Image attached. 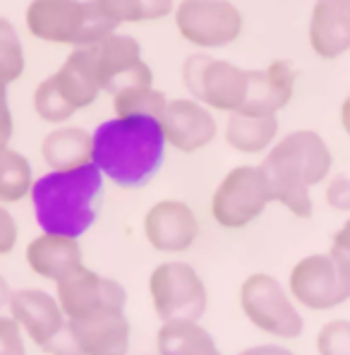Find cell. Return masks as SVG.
<instances>
[{"mask_svg":"<svg viewBox=\"0 0 350 355\" xmlns=\"http://www.w3.org/2000/svg\"><path fill=\"white\" fill-rule=\"evenodd\" d=\"M166 147L159 118L116 116L91 132V164L120 187H142L161 171Z\"/></svg>","mask_w":350,"mask_h":355,"instance_id":"obj_1","label":"cell"},{"mask_svg":"<svg viewBox=\"0 0 350 355\" xmlns=\"http://www.w3.org/2000/svg\"><path fill=\"white\" fill-rule=\"evenodd\" d=\"M331 166V149L320 132L292 130L266 151L262 168L276 205L286 207L297 218H310L315 211L310 190L326 180Z\"/></svg>","mask_w":350,"mask_h":355,"instance_id":"obj_2","label":"cell"},{"mask_svg":"<svg viewBox=\"0 0 350 355\" xmlns=\"http://www.w3.org/2000/svg\"><path fill=\"white\" fill-rule=\"evenodd\" d=\"M103 180L94 164L36 178L29 200L41 231L80 240L98 216Z\"/></svg>","mask_w":350,"mask_h":355,"instance_id":"obj_3","label":"cell"},{"mask_svg":"<svg viewBox=\"0 0 350 355\" xmlns=\"http://www.w3.org/2000/svg\"><path fill=\"white\" fill-rule=\"evenodd\" d=\"M27 27L36 39L77 49L101 44L116 31L94 0H34L27 10Z\"/></svg>","mask_w":350,"mask_h":355,"instance_id":"obj_4","label":"cell"},{"mask_svg":"<svg viewBox=\"0 0 350 355\" xmlns=\"http://www.w3.org/2000/svg\"><path fill=\"white\" fill-rule=\"evenodd\" d=\"M238 302L245 320L266 336L292 341L305 331V320L297 310V302L276 276L264 271L250 274L240 284Z\"/></svg>","mask_w":350,"mask_h":355,"instance_id":"obj_5","label":"cell"},{"mask_svg":"<svg viewBox=\"0 0 350 355\" xmlns=\"http://www.w3.org/2000/svg\"><path fill=\"white\" fill-rule=\"evenodd\" d=\"M288 291L297 307L329 312L350 300V257L338 250L307 254L292 264Z\"/></svg>","mask_w":350,"mask_h":355,"instance_id":"obj_6","label":"cell"},{"mask_svg":"<svg viewBox=\"0 0 350 355\" xmlns=\"http://www.w3.org/2000/svg\"><path fill=\"white\" fill-rule=\"evenodd\" d=\"M274 202L262 166H235L211 195V218L226 231H243Z\"/></svg>","mask_w":350,"mask_h":355,"instance_id":"obj_7","label":"cell"},{"mask_svg":"<svg viewBox=\"0 0 350 355\" xmlns=\"http://www.w3.org/2000/svg\"><path fill=\"white\" fill-rule=\"evenodd\" d=\"M149 297L161 322H180L200 317L209 307L207 284L200 271L180 259H166L149 274Z\"/></svg>","mask_w":350,"mask_h":355,"instance_id":"obj_8","label":"cell"},{"mask_svg":"<svg viewBox=\"0 0 350 355\" xmlns=\"http://www.w3.org/2000/svg\"><path fill=\"white\" fill-rule=\"evenodd\" d=\"M8 315L22 327L27 341L51 355H72L67 317L55 293L44 288H17L8 300Z\"/></svg>","mask_w":350,"mask_h":355,"instance_id":"obj_9","label":"cell"},{"mask_svg":"<svg viewBox=\"0 0 350 355\" xmlns=\"http://www.w3.org/2000/svg\"><path fill=\"white\" fill-rule=\"evenodd\" d=\"M250 70H240L238 65L226 60L192 55L182 65V85L192 94V98L204 103L213 111L238 113L247 98Z\"/></svg>","mask_w":350,"mask_h":355,"instance_id":"obj_10","label":"cell"},{"mask_svg":"<svg viewBox=\"0 0 350 355\" xmlns=\"http://www.w3.org/2000/svg\"><path fill=\"white\" fill-rule=\"evenodd\" d=\"M182 39L202 49H218L240 36L243 17L228 0H182L175 12Z\"/></svg>","mask_w":350,"mask_h":355,"instance_id":"obj_11","label":"cell"},{"mask_svg":"<svg viewBox=\"0 0 350 355\" xmlns=\"http://www.w3.org/2000/svg\"><path fill=\"white\" fill-rule=\"evenodd\" d=\"M55 297H58L67 322L106 310H125V302H128V293L120 281L87 269V266L70 279L60 281L55 286Z\"/></svg>","mask_w":350,"mask_h":355,"instance_id":"obj_12","label":"cell"},{"mask_svg":"<svg viewBox=\"0 0 350 355\" xmlns=\"http://www.w3.org/2000/svg\"><path fill=\"white\" fill-rule=\"evenodd\" d=\"M144 240L161 254H182L202 233L195 209L180 200H161L146 209L142 218Z\"/></svg>","mask_w":350,"mask_h":355,"instance_id":"obj_13","label":"cell"},{"mask_svg":"<svg viewBox=\"0 0 350 355\" xmlns=\"http://www.w3.org/2000/svg\"><path fill=\"white\" fill-rule=\"evenodd\" d=\"M96 70L101 89L111 94L154 85L151 67L142 60V49L132 36L111 34L96 44Z\"/></svg>","mask_w":350,"mask_h":355,"instance_id":"obj_14","label":"cell"},{"mask_svg":"<svg viewBox=\"0 0 350 355\" xmlns=\"http://www.w3.org/2000/svg\"><path fill=\"white\" fill-rule=\"evenodd\" d=\"M72 355H128L132 327L125 310H106L67 322Z\"/></svg>","mask_w":350,"mask_h":355,"instance_id":"obj_15","label":"cell"},{"mask_svg":"<svg viewBox=\"0 0 350 355\" xmlns=\"http://www.w3.org/2000/svg\"><path fill=\"white\" fill-rule=\"evenodd\" d=\"M161 120L166 142L182 154H195L213 142L218 132L216 118L211 116V108L195 98H175L168 101Z\"/></svg>","mask_w":350,"mask_h":355,"instance_id":"obj_16","label":"cell"},{"mask_svg":"<svg viewBox=\"0 0 350 355\" xmlns=\"http://www.w3.org/2000/svg\"><path fill=\"white\" fill-rule=\"evenodd\" d=\"M24 262L44 281H53L55 286L60 281L75 276L80 269H85V252L77 238L55 236V233H44L34 236L24 248Z\"/></svg>","mask_w":350,"mask_h":355,"instance_id":"obj_17","label":"cell"},{"mask_svg":"<svg viewBox=\"0 0 350 355\" xmlns=\"http://www.w3.org/2000/svg\"><path fill=\"white\" fill-rule=\"evenodd\" d=\"M297 70L288 60H274L266 70H250L247 98L240 113L250 116H276L286 108L295 92Z\"/></svg>","mask_w":350,"mask_h":355,"instance_id":"obj_18","label":"cell"},{"mask_svg":"<svg viewBox=\"0 0 350 355\" xmlns=\"http://www.w3.org/2000/svg\"><path fill=\"white\" fill-rule=\"evenodd\" d=\"M310 46L322 60L350 51V0H317L310 17Z\"/></svg>","mask_w":350,"mask_h":355,"instance_id":"obj_19","label":"cell"},{"mask_svg":"<svg viewBox=\"0 0 350 355\" xmlns=\"http://www.w3.org/2000/svg\"><path fill=\"white\" fill-rule=\"evenodd\" d=\"M51 77H53L62 98L75 111L91 106L96 101L98 92H101V82H98L96 70V46L75 49L60 65V70Z\"/></svg>","mask_w":350,"mask_h":355,"instance_id":"obj_20","label":"cell"},{"mask_svg":"<svg viewBox=\"0 0 350 355\" xmlns=\"http://www.w3.org/2000/svg\"><path fill=\"white\" fill-rule=\"evenodd\" d=\"M41 156L51 171H70L91 164V132L85 128H58L41 142Z\"/></svg>","mask_w":350,"mask_h":355,"instance_id":"obj_21","label":"cell"},{"mask_svg":"<svg viewBox=\"0 0 350 355\" xmlns=\"http://www.w3.org/2000/svg\"><path fill=\"white\" fill-rule=\"evenodd\" d=\"M159 355H223L216 338L200 322H164L156 334Z\"/></svg>","mask_w":350,"mask_h":355,"instance_id":"obj_22","label":"cell"},{"mask_svg":"<svg viewBox=\"0 0 350 355\" xmlns=\"http://www.w3.org/2000/svg\"><path fill=\"white\" fill-rule=\"evenodd\" d=\"M226 142L240 154H262L276 144L279 118L276 116H250L231 113L226 123Z\"/></svg>","mask_w":350,"mask_h":355,"instance_id":"obj_23","label":"cell"},{"mask_svg":"<svg viewBox=\"0 0 350 355\" xmlns=\"http://www.w3.org/2000/svg\"><path fill=\"white\" fill-rule=\"evenodd\" d=\"M36 178L31 164L17 149L0 147V205H17L31 195Z\"/></svg>","mask_w":350,"mask_h":355,"instance_id":"obj_24","label":"cell"},{"mask_svg":"<svg viewBox=\"0 0 350 355\" xmlns=\"http://www.w3.org/2000/svg\"><path fill=\"white\" fill-rule=\"evenodd\" d=\"M108 22H144V19H161L170 12L173 0H94Z\"/></svg>","mask_w":350,"mask_h":355,"instance_id":"obj_25","label":"cell"},{"mask_svg":"<svg viewBox=\"0 0 350 355\" xmlns=\"http://www.w3.org/2000/svg\"><path fill=\"white\" fill-rule=\"evenodd\" d=\"M168 106V98L164 92L151 87H132L113 94V108L116 116H151L161 118Z\"/></svg>","mask_w":350,"mask_h":355,"instance_id":"obj_26","label":"cell"},{"mask_svg":"<svg viewBox=\"0 0 350 355\" xmlns=\"http://www.w3.org/2000/svg\"><path fill=\"white\" fill-rule=\"evenodd\" d=\"M24 72V53L19 36L8 19L0 17V85L17 82Z\"/></svg>","mask_w":350,"mask_h":355,"instance_id":"obj_27","label":"cell"},{"mask_svg":"<svg viewBox=\"0 0 350 355\" xmlns=\"http://www.w3.org/2000/svg\"><path fill=\"white\" fill-rule=\"evenodd\" d=\"M34 111H36V116H39L41 120H46V123H53V125L65 123V120H70L77 113L75 108H72L70 103L62 98V94L58 92V87H55L53 77H46V80L36 87V92H34Z\"/></svg>","mask_w":350,"mask_h":355,"instance_id":"obj_28","label":"cell"},{"mask_svg":"<svg viewBox=\"0 0 350 355\" xmlns=\"http://www.w3.org/2000/svg\"><path fill=\"white\" fill-rule=\"evenodd\" d=\"M317 355H350V320H331L317 334Z\"/></svg>","mask_w":350,"mask_h":355,"instance_id":"obj_29","label":"cell"},{"mask_svg":"<svg viewBox=\"0 0 350 355\" xmlns=\"http://www.w3.org/2000/svg\"><path fill=\"white\" fill-rule=\"evenodd\" d=\"M0 355H27V336L10 315H0Z\"/></svg>","mask_w":350,"mask_h":355,"instance_id":"obj_30","label":"cell"},{"mask_svg":"<svg viewBox=\"0 0 350 355\" xmlns=\"http://www.w3.org/2000/svg\"><path fill=\"white\" fill-rule=\"evenodd\" d=\"M324 200L333 211L350 214V178L333 175L324 187Z\"/></svg>","mask_w":350,"mask_h":355,"instance_id":"obj_31","label":"cell"},{"mask_svg":"<svg viewBox=\"0 0 350 355\" xmlns=\"http://www.w3.org/2000/svg\"><path fill=\"white\" fill-rule=\"evenodd\" d=\"M19 240V226L17 218L12 216L5 205H0V257H8V254L15 252Z\"/></svg>","mask_w":350,"mask_h":355,"instance_id":"obj_32","label":"cell"},{"mask_svg":"<svg viewBox=\"0 0 350 355\" xmlns=\"http://www.w3.org/2000/svg\"><path fill=\"white\" fill-rule=\"evenodd\" d=\"M12 113H10V103H8V87L0 85V147H8L10 137H12Z\"/></svg>","mask_w":350,"mask_h":355,"instance_id":"obj_33","label":"cell"},{"mask_svg":"<svg viewBox=\"0 0 350 355\" xmlns=\"http://www.w3.org/2000/svg\"><path fill=\"white\" fill-rule=\"evenodd\" d=\"M238 355H295L290 348L286 346H276V343H262V346H250L245 351H240Z\"/></svg>","mask_w":350,"mask_h":355,"instance_id":"obj_34","label":"cell"},{"mask_svg":"<svg viewBox=\"0 0 350 355\" xmlns=\"http://www.w3.org/2000/svg\"><path fill=\"white\" fill-rule=\"evenodd\" d=\"M333 250H338V252H343L350 257V216H348V221L336 231V236H333Z\"/></svg>","mask_w":350,"mask_h":355,"instance_id":"obj_35","label":"cell"},{"mask_svg":"<svg viewBox=\"0 0 350 355\" xmlns=\"http://www.w3.org/2000/svg\"><path fill=\"white\" fill-rule=\"evenodd\" d=\"M341 125H343V130H346V135L350 137V94L346 96V101H343V106H341Z\"/></svg>","mask_w":350,"mask_h":355,"instance_id":"obj_36","label":"cell"},{"mask_svg":"<svg viewBox=\"0 0 350 355\" xmlns=\"http://www.w3.org/2000/svg\"><path fill=\"white\" fill-rule=\"evenodd\" d=\"M10 295H12V288H10L8 281H5L3 276H0V307H8Z\"/></svg>","mask_w":350,"mask_h":355,"instance_id":"obj_37","label":"cell"},{"mask_svg":"<svg viewBox=\"0 0 350 355\" xmlns=\"http://www.w3.org/2000/svg\"><path fill=\"white\" fill-rule=\"evenodd\" d=\"M156 355H159V353H156Z\"/></svg>","mask_w":350,"mask_h":355,"instance_id":"obj_38","label":"cell"}]
</instances>
